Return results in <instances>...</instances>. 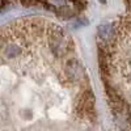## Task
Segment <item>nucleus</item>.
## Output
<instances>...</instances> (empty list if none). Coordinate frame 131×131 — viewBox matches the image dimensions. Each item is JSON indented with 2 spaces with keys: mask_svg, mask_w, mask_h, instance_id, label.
<instances>
[{
  "mask_svg": "<svg viewBox=\"0 0 131 131\" xmlns=\"http://www.w3.org/2000/svg\"><path fill=\"white\" fill-rule=\"evenodd\" d=\"M31 4H41L59 17L70 18L81 12L86 5V0H29Z\"/></svg>",
  "mask_w": 131,
  "mask_h": 131,
  "instance_id": "1",
  "label": "nucleus"
}]
</instances>
